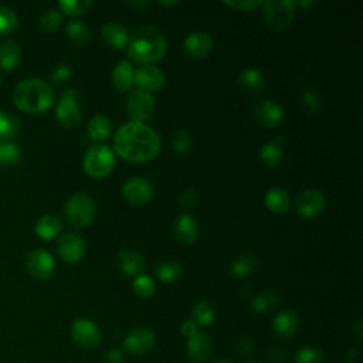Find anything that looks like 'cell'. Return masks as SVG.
<instances>
[{"label": "cell", "mask_w": 363, "mask_h": 363, "mask_svg": "<svg viewBox=\"0 0 363 363\" xmlns=\"http://www.w3.org/2000/svg\"><path fill=\"white\" fill-rule=\"evenodd\" d=\"M113 148L115 156L129 163L143 165L156 159L162 148V140L147 124L129 121L115 132Z\"/></svg>", "instance_id": "obj_1"}, {"label": "cell", "mask_w": 363, "mask_h": 363, "mask_svg": "<svg viewBox=\"0 0 363 363\" xmlns=\"http://www.w3.org/2000/svg\"><path fill=\"white\" fill-rule=\"evenodd\" d=\"M168 50V42L165 34L154 26H140L132 34L127 53L131 61L139 65H148L162 60Z\"/></svg>", "instance_id": "obj_2"}, {"label": "cell", "mask_w": 363, "mask_h": 363, "mask_svg": "<svg viewBox=\"0 0 363 363\" xmlns=\"http://www.w3.org/2000/svg\"><path fill=\"white\" fill-rule=\"evenodd\" d=\"M56 99L53 87L42 79H26L13 91V102L17 110L30 115H40L49 111Z\"/></svg>", "instance_id": "obj_3"}, {"label": "cell", "mask_w": 363, "mask_h": 363, "mask_svg": "<svg viewBox=\"0 0 363 363\" xmlns=\"http://www.w3.org/2000/svg\"><path fill=\"white\" fill-rule=\"evenodd\" d=\"M97 213L95 200L86 192L71 195L64 206V217L74 229H86L92 222Z\"/></svg>", "instance_id": "obj_4"}, {"label": "cell", "mask_w": 363, "mask_h": 363, "mask_svg": "<svg viewBox=\"0 0 363 363\" xmlns=\"http://www.w3.org/2000/svg\"><path fill=\"white\" fill-rule=\"evenodd\" d=\"M117 166V156L113 148L106 147L105 143H97L91 147L84 158L83 168L90 177L104 179L110 176Z\"/></svg>", "instance_id": "obj_5"}, {"label": "cell", "mask_w": 363, "mask_h": 363, "mask_svg": "<svg viewBox=\"0 0 363 363\" xmlns=\"http://www.w3.org/2000/svg\"><path fill=\"white\" fill-rule=\"evenodd\" d=\"M263 17L273 31H285L296 17V2L293 0H270L263 3Z\"/></svg>", "instance_id": "obj_6"}, {"label": "cell", "mask_w": 363, "mask_h": 363, "mask_svg": "<svg viewBox=\"0 0 363 363\" xmlns=\"http://www.w3.org/2000/svg\"><path fill=\"white\" fill-rule=\"evenodd\" d=\"M56 118L63 128H76L81 124L83 115L79 102V94L74 88H67L56 106Z\"/></svg>", "instance_id": "obj_7"}, {"label": "cell", "mask_w": 363, "mask_h": 363, "mask_svg": "<svg viewBox=\"0 0 363 363\" xmlns=\"http://www.w3.org/2000/svg\"><path fill=\"white\" fill-rule=\"evenodd\" d=\"M156 110L155 97L150 92L135 88L127 98V114L132 122L145 124L150 121Z\"/></svg>", "instance_id": "obj_8"}, {"label": "cell", "mask_w": 363, "mask_h": 363, "mask_svg": "<svg viewBox=\"0 0 363 363\" xmlns=\"http://www.w3.org/2000/svg\"><path fill=\"white\" fill-rule=\"evenodd\" d=\"M121 195L128 204L134 207H142L154 200L155 186L148 179L135 176L128 179L122 185Z\"/></svg>", "instance_id": "obj_9"}, {"label": "cell", "mask_w": 363, "mask_h": 363, "mask_svg": "<svg viewBox=\"0 0 363 363\" xmlns=\"http://www.w3.org/2000/svg\"><path fill=\"white\" fill-rule=\"evenodd\" d=\"M326 207V197L318 189H307L301 192L294 204L297 216L302 220H312L318 217Z\"/></svg>", "instance_id": "obj_10"}, {"label": "cell", "mask_w": 363, "mask_h": 363, "mask_svg": "<svg viewBox=\"0 0 363 363\" xmlns=\"http://www.w3.org/2000/svg\"><path fill=\"white\" fill-rule=\"evenodd\" d=\"M26 270L34 280L46 281L54 274V257L43 248H34L26 257Z\"/></svg>", "instance_id": "obj_11"}, {"label": "cell", "mask_w": 363, "mask_h": 363, "mask_svg": "<svg viewBox=\"0 0 363 363\" xmlns=\"http://www.w3.org/2000/svg\"><path fill=\"white\" fill-rule=\"evenodd\" d=\"M165 84H166V77L163 74V71L155 64L139 65L135 70L134 86H136L138 90L154 94L156 91H161L165 87Z\"/></svg>", "instance_id": "obj_12"}, {"label": "cell", "mask_w": 363, "mask_h": 363, "mask_svg": "<svg viewBox=\"0 0 363 363\" xmlns=\"http://www.w3.org/2000/svg\"><path fill=\"white\" fill-rule=\"evenodd\" d=\"M182 50H184V54L189 60H204L210 56L213 50L211 35L204 31H192L186 35L184 43H182Z\"/></svg>", "instance_id": "obj_13"}, {"label": "cell", "mask_w": 363, "mask_h": 363, "mask_svg": "<svg viewBox=\"0 0 363 363\" xmlns=\"http://www.w3.org/2000/svg\"><path fill=\"white\" fill-rule=\"evenodd\" d=\"M71 337L80 348L94 349L101 341L99 330L94 321L87 318H80L71 325Z\"/></svg>", "instance_id": "obj_14"}, {"label": "cell", "mask_w": 363, "mask_h": 363, "mask_svg": "<svg viewBox=\"0 0 363 363\" xmlns=\"http://www.w3.org/2000/svg\"><path fill=\"white\" fill-rule=\"evenodd\" d=\"M58 256L68 264H77L86 254V241L77 233H64L57 243Z\"/></svg>", "instance_id": "obj_15"}, {"label": "cell", "mask_w": 363, "mask_h": 363, "mask_svg": "<svg viewBox=\"0 0 363 363\" xmlns=\"http://www.w3.org/2000/svg\"><path fill=\"white\" fill-rule=\"evenodd\" d=\"M252 117L264 128H275L284 121V110L273 99H260L252 106Z\"/></svg>", "instance_id": "obj_16"}, {"label": "cell", "mask_w": 363, "mask_h": 363, "mask_svg": "<svg viewBox=\"0 0 363 363\" xmlns=\"http://www.w3.org/2000/svg\"><path fill=\"white\" fill-rule=\"evenodd\" d=\"M155 345V334L148 328H135L132 330L125 341V349L132 355H145L148 353Z\"/></svg>", "instance_id": "obj_17"}, {"label": "cell", "mask_w": 363, "mask_h": 363, "mask_svg": "<svg viewBox=\"0 0 363 363\" xmlns=\"http://www.w3.org/2000/svg\"><path fill=\"white\" fill-rule=\"evenodd\" d=\"M173 233L180 243L193 244L200 234L199 223L192 214H179L173 223Z\"/></svg>", "instance_id": "obj_18"}, {"label": "cell", "mask_w": 363, "mask_h": 363, "mask_svg": "<svg viewBox=\"0 0 363 363\" xmlns=\"http://www.w3.org/2000/svg\"><path fill=\"white\" fill-rule=\"evenodd\" d=\"M117 266L124 275L135 278L143 274L147 263H145V259L140 252L128 248V250H121L118 252Z\"/></svg>", "instance_id": "obj_19"}, {"label": "cell", "mask_w": 363, "mask_h": 363, "mask_svg": "<svg viewBox=\"0 0 363 363\" xmlns=\"http://www.w3.org/2000/svg\"><path fill=\"white\" fill-rule=\"evenodd\" d=\"M101 39L113 50H122L128 46L129 31L118 22H108L101 29Z\"/></svg>", "instance_id": "obj_20"}, {"label": "cell", "mask_w": 363, "mask_h": 363, "mask_svg": "<svg viewBox=\"0 0 363 363\" xmlns=\"http://www.w3.org/2000/svg\"><path fill=\"white\" fill-rule=\"evenodd\" d=\"M134 74H135V68L131 64V61L128 60L120 61L114 67L111 74V83L114 88L121 94L131 91L134 87Z\"/></svg>", "instance_id": "obj_21"}, {"label": "cell", "mask_w": 363, "mask_h": 363, "mask_svg": "<svg viewBox=\"0 0 363 363\" xmlns=\"http://www.w3.org/2000/svg\"><path fill=\"white\" fill-rule=\"evenodd\" d=\"M273 326H274V331L277 332V335H280L281 338H291L300 330V316L297 315V312H294L291 309L281 311L274 318Z\"/></svg>", "instance_id": "obj_22"}, {"label": "cell", "mask_w": 363, "mask_h": 363, "mask_svg": "<svg viewBox=\"0 0 363 363\" xmlns=\"http://www.w3.org/2000/svg\"><path fill=\"white\" fill-rule=\"evenodd\" d=\"M237 83L245 92L256 94L266 87V77L261 70L256 67H248L240 72L237 77Z\"/></svg>", "instance_id": "obj_23"}, {"label": "cell", "mask_w": 363, "mask_h": 363, "mask_svg": "<svg viewBox=\"0 0 363 363\" xmlns=\"http://www.w3.org/2000/svg\"><path fill=\"white\" fill-rule=\"evenodd\" d=\"M114 131V125L113 121L108 118L104 114H97L94 115L87 125V134L88 136L97 142V143H102L105 142L108 138L113 135Z\"/></svg>", "instance_id": "obj_24"}, {"label": "cell", "mask_w": 363, "mask_h": 363, "mask_svg": "<svg viewBox=\"0 0 363 363\" xmlns=\"http://www.w3.org/2000/svg\"><path fill=\"white\" fill-rule=\"evenodd\" d=\"M213 352V342L209 335L197 332L188 339V355L195 362H204Z\"/></svg>", "instance_id": "obj_25"}, {"label": "cell", "mask_w": 363, "mask_h": 363, "mask_svg": "<svg viewBox=\"0 0 363 363\" xmlns=\"http://www.w3.org/2000/svg\"><path fill=\"white\" fill-rule=\"evenodd\" d=\"M259 267V260L251 252H244L234 257L229 264V273L236 278H244L251 275Z\"/></svg>", "instance_id": "obj_26"}, {"label": "cell", "mask_w": 363, "mask_h": 363, "mask_svg": "<svg viewBox=\"0 0 363 363\" xmlns=\"http://www.w3.org/2000/svg\"><path fill=\"white\" fill-rule=\"evenodd\" d=\"M22 61V51L16 42L3 40L0 42V68L5 71H13Z\"/></svg>", "instance_id": "obj_27"}, {"label": "cell", "mask_w": 363, "mask_h": 363, "mask_svg": "<svg viewBox=\"0 0 363 363\" xmlns=\"http://www.w3.org/2000/svg\"><path fill=\"white\" fill-rule=\"evenodd\" d=\"M65 38L74 47H86L91 42V30L81 20H72L65 26Z\"/></svg>", "instance_id": "obj_28"}, {"label": "cell", "mask_w": 363, "mask_h": 363, "mask_svg": "<svg viewBox=\"0 0 363 363\" xmlns=\"http://www.w3.org/2000/svg\"><path fill=\"white\" fill-rule=\"evenodd\" d=\"M61 229H63L61 220L58 219L57 216L46 214V216L40 217L38 223H35L34 232H35V236H38L39 239L50 241V240L60 236Z\"/></svg>", "instance_id": "obj_29"}, {"label": "cell", "mask_w": 363, "mask_h": 363, "mask_svg": "<svg viewBox=\"0 0 363 363\" xmlns=\"http://www.w3.org/2000/svg\"><path fill=\"white\" fill-rule=\"evenodd\" d=\"M264 204L271 213L284 214L291 206V199H289L287 191L281 188H271L264 196Z\"/></svg>", "instance_id": "obj_30"}, {"label": "cell", "mask_w": 363, "mask_h": 363, "mask_svg": "<svg viewBox=\"0 0 363 363\" xmlns=\"http://www.w3.org/2000/svg\"><path fill=\"white\" fill-rule=\"evenodd\" d=\"M259 158L270 169L280 166L284 159L282 143L280 140H270V142L264 143L259 152Z\"/></svg>", "instance_id": "obj_31"}, {"label": "cell", "mask_w": 363, "mask_h": 363, "mask_svg": "<svg viewBox=\"0 0 363 363\" xmlns=\"http://www.w3.org/2000/svg\"><path fill=\"white\" fill-rule=\"evenodd\" d=\"M155 274L161 282L172 284L182 277L184 268L175 260H162L155 266Z\"/></svg>", "instance_id": "obj_32"}, {"label": "cell", "mask_w": 363, "mask_h": 363, "mask_svg": "<svg viewBox=\"0 0 363 363\" xmlns=\"http://www.w3.org/2000/svg\"><path fill=\"white\" fill-rule=\"evenodd\" d=\"M20 122L10 113L0 111V142H9L19 134Z\"/></svg>", "instance_id": "obj_33"}, {"label": "cell", "mask_w": 363, "mask_h": 363, "mask_svg": "<svg viewBox=\"0 0 363 363\" xmlns=\"http://www.w3.org/2000/svg\"><path fill=\"white\" fill-rule=\"evenodd\" d=\"M92 8L91 0H60L58 10L70 17H76L87 13Z\"/></svg>", "instance_id": "obj_34"}, {"label": "cell", "mask_w": 363, "mask_h": 363, "mask_svg": "<svg viewBox=\"0 0 363 363\" xmlns=\"http://www.w3.org/2000/svg\"><path fill=\"white\" fill-rule=\"evenodd\" d=\"M216 316L214 308L207 301H199L192 309V321L199 326H209L213 323Z\"/></svg>", "instance_id": "obj_35"}, {"label": "cell", "mask_w": 363, "mask_h": 363, "mask_svg": "<svg viewBox=\"0 0 363 363\" xmlns=\"http://www.w3.org/2000/svg\"><path fill=\"white\" fill-rule=\"evenodd\" d=\"M63 24V15L58 9H46L39 19V26L45 33H56Z\"/></svg>", "instance_id": "obj_36"}, {"label": "cell", "mask_w": 363, "mask_h": 363, "mask_svg": "<svg viewBox=\"0 0 363 363\" xmlns=\"http://www.w3.org/2000/svg\"><path fill=\"white\" fill-rule=\"evenodd\" d=\"M134 293L140 298H151L156 293V284L150 275H138L132 282Z\"/></svg>", "instance_id": "obj_37"}, {"label": "cell", "mask_w": 363, "mask_h": 363, "mask_svg": "<svg viewBox=\"0 0 363 363\" xmlns=\"http://www.w3.org/2000/svg\"><path fill=\"white\" fill-rule=\"evenodd\" d=\"M193 145L192 134L186 129H179L175 132L172 139V148L177 155H186L191 152Z\"/></svg>", "instance_id": "obj_38"}, {"label": "cell", "mask_w": 363, "mask_h": 363, "mask_svg": "<svg viewBox=\"0 0 363 363\" xmlns=\"http://www.w3.org/2000/svg\"><path fill=\"white\" fill-rule=\"evenodd\" d=\"M277 304H278L277 294L274 291H270V289H266V291L254 297L252 309L259 314H264V312H268L270 309H273Z\"/></svg>", "instance_id": "obj_39"}, {"label": "cell", "mask_w": 363, "mask_h": 363, "mask_svg": "<svg viewBox=\"0 0 363 363\" xmlns=\"http://www.w3.org/2000/svg\"><path fill=\"white\" fill-rule=\"evenodd\" d=\"M19 26L16 12L8 6H0V35L13 33Z\"/></svg>", "instance_id": "obj_40"}, {"label": "cell", "mask_w": 363, "mask_h": 363, "mask_svg": "<svg viewBox=\"0 0 363 363\" xmlns=\"http://www.w3.org/2000/svg\"><path fill=\"white\" fill-rule=\"evenodd\" d=\"M22 152L17 145L12 142H0V165H16Z\"/></svg>", "instance_id": "obj_41"}, {"label": "cell", "mask_w": 363, "mask_h": 363, "mask_svg": "<svg viewBox=\"0 0 363 363\" xmlns=\"http://www.w3.org/2000/svg\"><path fill=\"white\" fill-rule=\"evenodd\" d=\"M264 2H261V0H244V2H234V0H226L225 5L233 10H237V12H243V13H247V12H252L256 10L259 8L263 6Z\"/></svg>", "instance_id": "obj_42"}, {"label": "cell", "mask_w": 363, "mask_h": 363, "mask_svg": "<svg viewBox=\"0 0 363 363\" xmlns=\"http://www.w3.org/2000/svg\"><path fill=\"white\" fill-rule=\"evenodd\" d=\"M301 104L309 113H316L321 110V98L314 90H305L301 94Z\"/></svg>", "instance_id": "obj_43"}, {"label": "cell", "mask_w": 363, "mask_h": 363, "mask_svg": "<svg viewBox=\"0 0 363 363\" xmlns=\"http://www.w3.org/2000/svg\"><path fill=\"white\" fill-rule=\"evenodd\" d=\"M297 363H323V355L315 348H302L297 353Z\"/></svg>", "instance_id": "obj_44"}, {"label": "cell", "mask_w": 363, "mask_h": 363, "mask_svg": "<svg viewBox=\"0 0 363 363\" xmlns=\"http://www.w3.org/2000/svg\"><path fill=\"white\" fill-rule=\"evenodd\" d=\"M71 76H72V68H71V65L63 63V64L57 65V67L53 70V72H51V80H53V83H56V84H63V83L68 81V80L71 79Z\"/></svg>", "instance_id": "obj_45"}, {"label": "cell", "mask_w": 363, "mask_h": 363, "mask_svg": "<svg viewBox=\"0 0 363 363\" xmlns=\"http://www.w3.org/2000/svg\"><path fill=\"white\" fill-rule=\"evenodd\" d=\"M179 200L185 207H192V206H195V203L197 200V195H196V192L193 189H188V191H185L184 193L180 195Z\"/></svg>", "instance_id": "obj_46"}, {"label": "cell", "mask_w": 363, "mask_h": 363, "mask_svg": "<svg viewBox=\"0 0 363 363\" xmlns=\"http://www.w3.org/2000/svg\"><path fill=\"white\" fill-rule=\"evenodd\" d=\"M180 331H182V334H184L188 339H189L191 337H193L195 334L199 332V331H197V325H196L192 319H188V321H185L184 323H182Z\"/></svg>", "instance_id": "obj_47"}, {"label": "cell", "mask_w": 363, "mask_h": 363, "mask_svg": "<svg viewBox=\"0 0 363 363\" xmlns=\"http://www.w3.org/2000/svg\"><path fill=\"white\" fill-rule=\"evenodd\" d=\"M105 363H124V356L121 350L111 349L105 356Z\"/></svg>", "instance_id": "obj_48"}, {"label": "cell", "mask_w": 363, "mask_h": 363, "mask_svg": "<svg viewBox=\"0 0 363 363\" xmlns=\"http://www.w3.org/2000/svg\"><path fill=\"white\" fill-rule=\"evenodd\" d=\"M125 5L128 8H131L132 10H136V12H142V10H145V9L151 6L150 2H143V0H138V2H128Z\"/></svg>", "instance_id": "obj_49"}, {"label": "cell", "mask_w": 363, "mask_h": 363, "mask_svg": "<svg viewBox=\"0 0 363 363\" xmlns=\"http://www.w3.org/2000/svg\"><path fill=\"white\" fill-rule=\"evenodd\" d=\"M296 6H301L302 9H307V10H311L312 8L316 6V2H312V0H301V2H296Z\"/></svg>", "instance_id": "obj_50"}, {"label": "cell", "mask_w": 363, "mask_h": 363, "mask_svg": "<svg viewBox=\"0 0 363 363\" xmlns=\"http://www.w3.org/2000/svg\"><path fill=\"white\" fill-rule=\"evenodd\" d=\"M355 332H356V338L360 339L362 338V319H359L356 322V326H355Z\"/></svg>", "instance_id": "obj_51"}, {"label": "cell", "mask_w": 363, "mask_h": 363, "mask_svg": "<svg viewBox=\"0 0 363 363\" xmlns=\"http://www.w3.org/2000/svg\"><path fill=\"white\" fill-rule=\"evenodd\" d=\"M159 5H162V6H176V5H179V2L173 0V2H159Z\"/></svg>", "instance_id": "obj_52"}, {"label": "cell", "mask_w": 363, "mask_h": 363, "mask_svg": "<svg viewBox=\"0 0 363 363\" xmlns=\"http://www.w3.org/2000/svg\"><path fill=\"white\" fill-rule=\"evenodd\" d=\"M214 363H232V362H229V360H223V359H220V360H216Z\"/></svg>", "instance_id": "obj_53"}, {"label": "cell", "mask_w": 363, "mask_h": 363, "mask_svg": "<svg viewBox=\"0 0 363 363\" xmlns=\"http://www.w3.org/2000/svg\"><path fill=\"white\" fill-rule=\"evenodd\" d=\"M251 363H257V362H251Z\"/></svg>", "instance_id": "obj_54"}]
</instances>
